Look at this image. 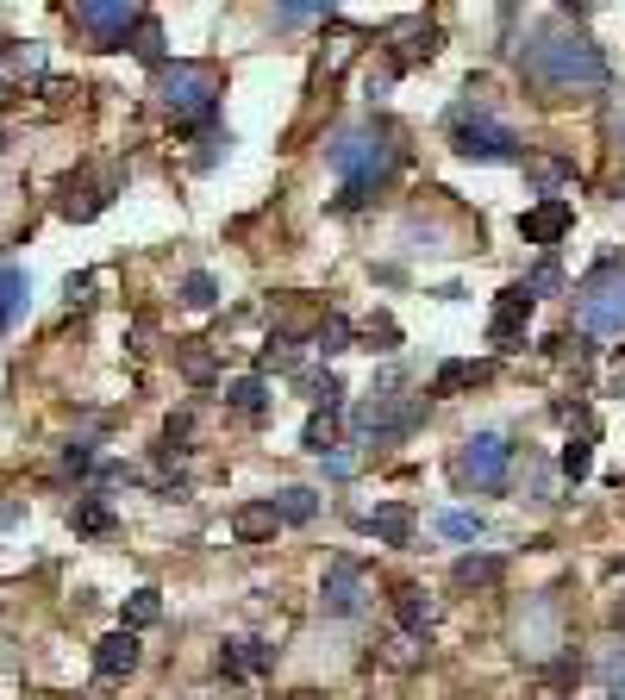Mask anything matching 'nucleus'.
Returning a JSON list of instances; mask_svg holds the SVG:
<instances>
[{
	"label": "nucleus",
	"instance_id": "obj_1",
	"mask_svg": "<svg viewBox=\"0 0 625 700\" xmlns=\"http://www.w3.org/2000/svg\"><path fill=\"white\" fill-rule=\"evenodd\" d=\"M519 69H526V81L538 88L545 100H563V95H594V88H606L613 81V69H606V51L594 39H582L575 25H545V32H531L526 44H519Z\"/></svg>",
	"mask_w": 625,
	"mask_h": 700
},
{
	"label": "nucleus",
	"instance_id": "obj_2",
	"mask_svg": "<svg viewBox=\"0 0 625 700\" xmlns=\"http://www.w3.org/2000/svg\"><path fill=\"white\" fill-rule=\"evenodd\" d=\"M326 163L338 169V182H344V195H338V207L351 214V207H363V200L382 188L394 175V163H401V144H394L388 125H344V132L332 138V151H326Z\"/></svg>",
	"mask_w": 625,
	"mask_h": 700
},
{
	"label": "nucleus",
	"instance_id": "obj_3",
	"mask_svg": "<svg viewBox=\"0 0 625 700\" xmlns=\"http://www.w3.org/2000/svg\"><path fill=\"white\" fill-rule=\"evenodd\" d=\"M151 95L176 125H213V113H219V76L207 63H163Z\"/></svg>",
	"mask_w": 625,
	"mask_h": 700
},
{
	"label": "nucleus",
	"instance_id": "obj_4",
	"mask_svg": "<svg viewBox=\"0 0 625 700\" xmlns=\"http://www.w3.org/2000/svg\"><path fill=\"white\" fill-rule=\"evenodd\" d=\"M575 326L588 338H625V263L606 256L601 270L575 288Z\"/></svg>",
	"mask_w": 625,
	"mask_h": 700
},
{
	"label": "nucleus",
	"instance_id": "obj_5",
	"mask_svg": "<svg viewBox=\"0 0 625 700\" xmlns=\"http://www.w3.org/2000/svg\"><path fill=\"white\" fill-rule=\"evenodd\" d=\"M450 151L469 156V163H519V138H513V125H501L494 113H482V107H457L450 113Z\"/></svg>",
	"mask_w": 625,
	"mask_h": 700
},
{
	"label": "nucleus",
	"instance_id": "obj_6",
	"mask_svg": "<svg viewBox=\"0 0 625 700\" xmlns=\"http://www.w3.org/2000/svg\"><path fill=\"white\" fill-rule=\"evenodd\" d=\"M507 469H513V438L507 431H475L457 457V482L463 488H507Z\"/></svg>",
	"mask_w": 625,
	"mask_h": 700
},
{
	"label": "nucleus",
	"instance_id": "obj_7",
	"mask_svg": "<svg viewBox=\"0 0 625 700\" xmlns=\"http://www.w3.org/2000/svg\"><path fill=\"white\" fill-rule=\"evenodd\" d=\"M138 25H144V7H132V0H81L76 7V32L95 51H119Z\"/></svg>",
	"mask_w": 625,
	"mask_h": 700
},
{
	"label": "nucleus",
	"instance_id": "obj_8",
	"mask_svg": "<svg viewBox=\"0 0 625 700\" xmlns=\"http://www.w3.org/2000/svg\"><path fill=\"white\" fill-rule=\"evenodd\" d=\"M513 638H519V650H526V657H557V644H563V613H557V601H550V594H538V601L519 613Z\"/></svg>",
	"mask_w": 625,
	"mask_h": 700
},
{
	"label": "nucleus",
	"instance_id": "obj_9",
	"mask_svg": "<svg viewBox=\"0 0 625 700\" xmlns=\"http://www.w3.org/2000/svg\"><path fill=\"white\" fill-rule=\"evenodd\" d=\"M363 594H370L363 564H357V557H332V564H326V582H319V606L344 620V613H357V606H363Z\"/></svg>",
	"mask_w": 625,
	"mask_h": 700
},
{
	"label": "nucleus",
	"instance_id": "obj_10",
	"mask_svg": "<svg viewBox=\"0 0 625 700\" xmlns=\"http://www.w3.org/2000/svg\"><path fill=\"white\" fill-rule=\"evenodd\" d=\"M569 226H575V207H569L563 195H557V200H538V207H526V214H519V238H526V244H538V251H557V244L569 238Z\"/></svg>",
	"mask_w": 625,
	"mask_h": 700
},
{
	"label": "nucleus",
	"instance_id": "obj_11",
	"mask_svg": "<svg viewBox=\"0 0 625 700\" xmlns=\"http://www.w3.org/2000/svg\"><path fill=\"white\" fill-rule=\"evenodd\" d=\"M113 188H119L113 175H69V182H63V195H57V214L76 219V226H88V219L113 200Z\"/></svg>",
	"mask_w": 625,
	"mask_h": 700
},
{
	"label": "nucleus",
	"instance_id": "obj_12",
	"mask_svg": "<svg viewBox=\"0 0 625 700\" xmlns=\"http://www.w3.org/2000/svg\"><path fill=\"white\" fill-rule=\"evenodd\" d=\"M526 319H531V294L526 288H507L501 300H494V313H489V338L501 350H519V344H526Z\"/></svg>",
	"mask_w": 625,
	"mask_h": 700
},
{
	"label": "nucleus",
	"instance_id": "obj_13",
	"mask_svg": "<svg viewBox=\"0 0 625 700\" xmlns=\"http://www.w3.org/2000/svg\"><path fill=\"white\" fill-rule=\"evenodd\" d=\"M132 669H138V638L119 625V632H107V638L95 644V676L119 681V676H132Z\"/></svg>",
	"mask_w": 625,
	"mask_h": 700
},
{
	"label": "nucleus",
	"instance_id": "obj_14",
	"mask_svg": "<svg viewBox=\"0 0 625 700\" xmlns=\"http://www.w3.org/2000/svg\"><path fill=\"white\" fill-rule=\"evenodd\" d=\"M275 663V644H263V638H232L226 644V650H219V669H226V676H263V669H270Z\"/></svg>",
	"mask_w": 625,
	"mask_h": 700
},
{
	"label": "nucleus",
	"instance_id": "obj_15",
	"mask_svg": "<svg viewBox=\"0 0 625 700\" xmlns=\"http://www.w3.org/2000/svg\"><path fill=\"white\" fill-rule=\"evenodd\" d=\"M394 620H401V632L426 638L431 625H438V601H431L426 588H401V594H394Z\"/></svg>",
	"mask_w": 625,
	"mask_h": 700
},
{
	"label": "nucleus",
	"instance_id": "obj_16",
	"mask_svg": "<svg viewBox=\"0 0 625 700\" xmlns=\"http://www.w3.org/2000/svg\"><path fill=\"white\" fill-rule=\"evenodd\" d=\"M275 525H282V513H275V501H251L232 513V538H244V545H263V538H275Z\"/></svg>",
	"mask_w": 625,
	"mask_h": 700
},
{
	"label": "nucleus",
	"instance_id": "obj_17",
	"mask_svg": "<svg viewBox=\"0 0 625 700\" xmlns=\"http://www.w3.org/2000/svg\"><path fill=\"white\" fill-rule=\"evenodd\" d=\"M25 307H32V282H25L20 263H0V319L13 326V319H25Z\"/></svg>",
	"mask_w": 625,
	"mask_h": 700
},
{
	"label": "nucleus",
	"instance_id": "obj_18",
	"mask_svg": "<svg viewBox=\"0 0 625 700\" xmlns=\"http://www.w3.org/2000/svg\"><path fill=\"white\" fill-rule=\"evenodd\" d=\"M363 525H370L382 545H407V538H413V506H375Z\"/></svg>",
	"mask_w": 625,
	"mask_h": 700
},
{
	"label": "nucleus",
	"instance_id": "obj_19",
	"mask_svg": "<svg viewBox=\"0 0 625 700\" xmlns=\"http://www.w3.org/2000/svg\"><path fill=\"white\" fill-rule=\"evenodd\" d=\"M351 319H344V313H326V319H319V331H312V350H319V357H344V350H351Z\"/></svg>",
	"mask_w": 625,
	"mask_h": 700
},
{
	"label": "nucleus",
	"instance_id": "obj_20",
	"mask_svg": "<svg viewBox=\"0 0 625 700\" xmlns=\"http://www.w3.org/2000/svg\"><path fill=\"white\" fill-rule=\"evenodd\" d=\"M113 525H119V513L100 501V494H81V501H76V532H88V538H107Z\"/></svg>",
	"mask_w": 625,
	"mask_h": 700
},
{
	"label": "nucleus",
	"instance_id": "obj_21",
	"mask_svg": "<svg viewBox=\"0 0 625 700\" xmlns=\"http://www.w3.org/2000/svg\"><path fill=\"white\" fill-rule=\"evenodd\" d=\"M119 620H125V632H144V625H156V620H163V594H156V588H138V594H125V613H119Z\"/></svg>",
	"mask_w": 625,
	"mask_h": 700
},
{
	"label": "nucleus",
	"instance_id": "obj_22",
	"mask_svg": "<svg viewBox=\"0 0 625 700\" xmlns=\"http://www.w3.org/2000/svg\"><path fill=\"white\" fill-rule=\"evenodd\" d=\"M501 576H507L501 557H463L457 564V588H501Z\"/></svg>",
	"mask_w": 625,
	"mask_h": 700
},
{
	"label": "nucleus",
	"instance_id": "obj_23",
	"mask_svg": "<svg viewBox=\"0 0 625 700\" xmlns=\"http://www.w3.org/2000/svg\"><path fill=\"white\" fill-rule=\"evenodd\" d=\"M469 382H489V363H445V370L431 375V394H457Z\"/></svg>",
	"mask_w": 625,
	"mask_h": 700
},
{
	"label": "nucleus",
	"instance_id": "obj_24",
	"mask_svg": "<svg viewBox=\"0 0 625 700\" xmlns=\"http://www.w3.org/2000/svg\"><path fill=\"white\" fill-rule=\"evenodd\" d=\"M275 513L288 525H307L312 513H319V494H312V488H282V494H275Z\"/></svg>",
	"mask_w": 625,
	"mask_h": 700
},
{
	"label": "nucleus",
	"instance_id": "obj_25",
	"mask_svg": "<svg viewBox=\"0 0 625 700\" xmlns=\"http://www.w3.org/2000/svg\"><path fill=\"white\" fill-rule=\"evenodd\" d=\"M557 469H563L569 482H588V469H594V438H588V431L582 438H569L563 457H557Z\"/></svg>",
	"mask_w": 625,
	"mask_h": 700
},
{
	"label": "nucleus",
	"instance_id": "obj_26",
	"mask_svg": "<svg viewBox=\"0 0 625 700\" xmlns=\"http://www.w3.org/2000/svg\"><path fill=\"white\" fill-rule=\"evenodd\" d=\"M132 51H138L144 63H151V69H163V63H169V51H163V25H156L151 13H144V25L132 32Z\"/></svg>",
	"mask_w": 625,
	"mask_h": 700
},
{
	"label": "nucleus",
	"instance_id": "obj_27",
	"mask_svg": "<svg viewBox=\"0 0 625 700\" xmlns=\"http://www.w3.org/2000/svg\"><path fill=\"white\" fill-rule=\"evenodd\" d=\"M569 175H575V169H569L563 156H545V163H531V182H538V195H545V200H557V188H563Z\"/></svg>",
	"mask_w": 625,
	"mask_h": 700
},
{
	"label": "nucleus",
	"instance_id": "obj_28",
	"mask_svg": "<svg viewBox=\"0 0 625 700\" xmlns=\"http://www.w3.org/2000/svg\"><path fill=\"white\" fill-rule=\"evenodd\" d=\"M226 401H232L238 413H263V375H238V382H226Z\"/></svg>",
	"mask_w": 625,
	"mask_h": 700
},
{
	"label": "nucleus",
	"instance_id": "obj_29",
	"mask_svg": "<svg viewBox=\"0 0 625 700\" xmlns=\"http://www.w3.org/2000/svg\"><path fill=\"white\" fill-rule=\"evenodd\" d=\"M606 144H613V151H619V163H625V88H613V95H606Z\"/></svg>",
	"mask_w": 625,
	"mask_h": 700
},
{
	"label": "nucleus",
	"instance_id": "obj_30",
	"mask_svg": "<svg viewBox=\"0 0 625 700\" xmlns=\"http://www.w3.org/2000/svg\"><path fill=\"white\" fill-rule=\"evenodd\" d=\"M182 300H188V307H195V313H207V307H213V300H219V282H213V275H207V270H195V275H188V282H182Z\"/></svg>",
	"mask_w": 625,
	"mask_h": 700
},
{
	"label": "nucleus",
	"instance_id": "obj_31",
	"mask_svg": "<svg viewBox=\"0 0 625 700\" xmlns=\"http://www.w3.org/2000/svg\"><path fill=\"white\" fill-rule=\"evenodd\" d=\"M394 344H401V326H394L388 313H375L370 326H363V350H382V357H388Z\"/></svg>",
	"mask_w": 625,
	"mask_h": 700
},
{
	"label": "nucleus",
	"instance_id": "obj_32",
	"mask_svg": "<svg viewBox=\"0 0 625 700\" xmlns=\"http://www.w3.org/2000/svg\"><path fill=\"white\" fill-rule=\"evenodd\" d=\"M300 389H307V394H312V401H319L326 413H338V407H344V389H338V375H300Z\"/></svg>",
	"mask_w": 625,
	"mask_h": 700
},
{
	"label": "nucleus",
	"instance_id": "obj_33",
	"mask_svg": "<svg viewBox=\"0 0 625 700\" xmlns=\"http://www.w3.org/2000/svg\"><path fill=\"white\" fill-rule=\"evenodd\" d=\"M438 532H445L450 545H469V538H482V519H475V513H445Z\"/></svg>",
	"mask_w": 625,
	"mask_h": 700
},
{
	"label": "nucleus",
	"instance_id": "obj_34",
	"mask_svg": "<svg viewBox=\"0 0 625 700\" xmlns=\"http://www.w3.org/2000/svg\"><path fill=\"white\" fill-rule=\"evenodd\" d=\"M519 288H526L531 300H538V294H557V288H563V270H557V263L545 256V263H538V270H531L526 282H519Z\"/></svg>",
	"mask_w": 625,
	"mask_h": 700
},
{
	"label": "nucleus",
	"instance_id": "obj_35",
	"mask_svg": "<svg viewBox=\"0 0 625 700\" xmlns=\"http://www.w3.org/2000/svg\"><path fill=\"white\" fill-rule=\"evenodd\" d=\"M294 363H300V357H294L288 338H270V350L256 357V370H263V375H270V370H294Z\"/></svg>",
	"mask_w": 625,
	"mask_h": 700
},
{
	"label": "nucleus",
	"instance_id": "obj_36",
	"mask_svg": "<svg viewBox=\"0 0 625 700\" xmlns=\"http://www.w3.org/2000/svg\"><path fill=\"white\" fill-rule=\"evenodd\" d=\"M307 450H312V457H332V419H326V413H312V419H307Z\"/></svg>",
	"mask_w": 625,
	"mask_h": 700
},
{
	"label": "nucleus",
	"instance_id": "obj_37",
	"mask_svg": "<svg viewBox=\"0 0 625 700\" xmlns=\"http://www.w3.org/2000/svg\"><path fill=\"white\" fill-rule=\"evenodd\" d=\"M282 25H307V20H332V7H275Z\"/></svg>",
	"mask_w": 625,
	"mask_h": 700
},
{
	"label": "nucleus",
	"instance_id": "obj_38",
	"mask_svg": "<svg viewBox=\"0 0 625 700\" xmlns=\"http://www.w3.org/2000/svg\"><path fill=\"white\" fill-rule=\"evenodd\" d=\"M388 663H394V669H413V663H419V638H413V632H401V638H394V650H388Z\"/></svg>",
	"mask_w": 625,
	"mask_h": 700
},
{
	"label": "nucleus",
	"instance_id": "obj_39",
	"mask_svg": "<svg viewBox=\"0 0 625 700\" xmlns=\"http://www.w3.org/2000/svg\"><path fill=\"white\" fill-rule=\"evenodd\" d=\"M601 676L613 681V694H619V688H625V644H613V650H606V663H601Z\"/></svg>",
	"mask_w": 625,
	"mask_h": 700
},
{
	"label": "nucleus",
	"instance_id": "obj_40",
	"mask_svg": "<svg viewBox=\"0 0 625 700\" xmlns=\"http://www.w3.org/2000/svg\"><path fill=\"white\" fill-rule=\"evenodd\" d=\"M326 475H338V482L357 475V457H351V450H332V457H326Z\"/></svg>",
	"mask_w": 625,
	"mask_h": 700
},
{
	"label": "nucleus",
	"instance_id": "obj_41",
	"mask_svg": "<svg viewBox=\"0 0 625 700\" xmlns=\"http://www.w3.org/2000/svg\"><path fill=\"white\" fill-rule=\"evenodd\" d=\"M63 463H69V469H95V450H88V445H69V450H63Z\"/></svg>",
	"mask_w": 625,
	"mask_h": 700
},
{
	"label": "nucleus",
	"instance_id": "obj_42",
	"mask_svg": "<svg viewBox=\"0 0 625 700\" xmlns=\"http://www.w3.org/2000/svg\"><path fill=\"white\" fill-rule=\"evenodd\" d=\"M188 375H195V382H207V375H213V357H200V350H188Z\"/></svg>",
	"mask_w": 625,
	"mask_h": 700
},
{
	"label": "nucleus",
	"instance_id": "obj_43",
	"mask_svg": "<svg viewBox=\"0 0 625 700\" xmlns=\"http://www.w3.org/2000/svg\"><path fill=\"white\" fill-rule=\"evenodd\" d=\"M606 382H613V394H625V357L613 363V375H606Z\"/></svg>",
	"mask_w": 625,
	"mask_h": 700
},
{
	"label": "nucleus",
	"instance_id": "obj_44",
	"mask_svg": "<svg viewBox=\"0 0 625 700\" xmlns=\"http://www.w3.org/2000/svg\"><path fill=\"white\" fill-rule=\"evenodd\" d=\"M526 700H563V694H550V688H538V694H526Z\"/></svg>",
	"mask_w": 625,
	"mask_h": 700
},
{
	"label": "nucleus",
	"instance_id": "obj_45",
	"mask_svg": "<svg viewBox=\"0 0 625 700\" xmlns=\"http://www.w3.org/2000/svg\"><path fill=\"white\" fill-rule=\"evenodd\" d=\"M0 326H7V319H0Z\"/></svg>",
	"mask_w": 625,
	"mask_h": 700
}]
</instances>
